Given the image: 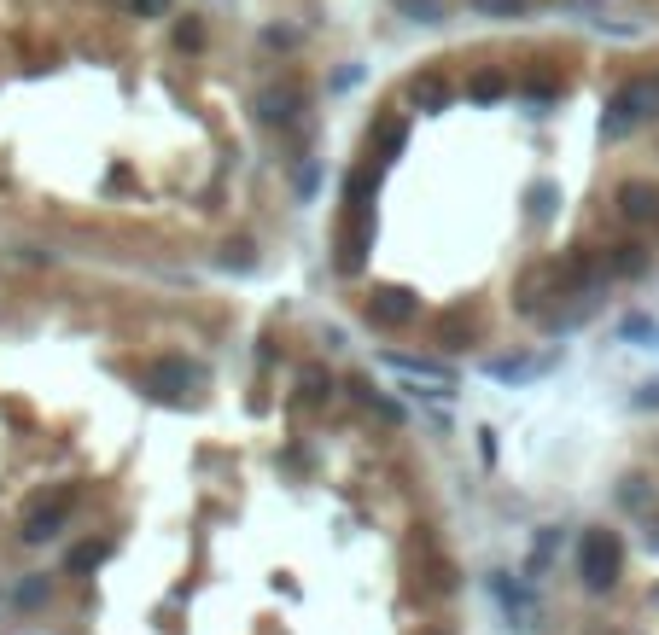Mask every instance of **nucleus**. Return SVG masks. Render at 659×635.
Returning <instances> with one entry per match:
<instances>
[{
    "label": "nucleus",
    "mask_w": 659,
    "mask_h": 635,
    "mask_svg": "<svg viewBox=\"0 0 659 635\" xmlns=\"http://www.w3.org/2000/svg\"><path fill=\"white\" fill-rule=\"evenodd\" d=\"M648 333H659L648 315H636V321H625V338H648Z\"/></svg>",
    "instance_id": "nucleus-5"
},
{
    "label": "nucleus",
    "mask_w": 659,
    "mask_h": 635,
    "mask_svg": "<svg viewBox=\"0 0 659 635\" xmlns=\"http://www.w3.org/2000/svg\"><path fill=\"white\" fill-rule=\"evenodd\" d=\"M636 408H659V379H654V385H642V391H636Z\"/></svg>",
    "instance_id": "nucleus-6"
},
{
    "label": "nucleus",
    "mask_w": 659,
    "mask_h": 635,
    "mask_svg": "<svg viewBox=\"0 0 659 635\" xmlns=\"http://www.w3.org/2000/svg\"><path fill=\"white\" fill-rule=\"evenodd\" d=\"M420 303L409 292H380V298H368V321H380V327H403V321H415Z\"/></svg>",
    "instance_id": "nucleus-2"
},
{
    "label": "nucleus",
    "mask_w": 659,
    "mask_h": 635,
    "mask_svg": "<svg viewBox=\"0 0 659 635\" xmlns=\"http://www.w3.org/2000/svg\"><path fill=\"white\" fill-rule=\"evenodd\" d=\"M549 368V356H537V362H496L490 379H502V385H520V379H537V373Z\"/></svg>",
    "instance_id": "nucleus-3"
},
{
    "label": "nucleus",
    "mask_w": 659,
    "mask_h": 635,
    "mask_svg": "<svg viewBox=\"0 0 659 635\" xmlns=\"http://www.w3.org/2000/svg\"><path fill=\"white\" fill-rule=\"evenodd\" d=\"M578 571H584L590 589H607V583L619 577V536L613 531H590L584 536V548H578Z\"/></svg>",
    "instance_id": "nucleus-1"
},
{
    "label": "nucleus",
    "mask_w": 659,
    "mask_h": 635,
    "mask_svg": "<svg viewBox=\"0 0 659 635\" xmlns=\"http://www.w3.org/2000/svg\"><path fill=\"white\" fill-rule=\"evenodd\" d=\"M625 216H636V222L659 216V193H648V187H625Z\"/></svg>",
    "instance_id": "nucleus-4"
}]
</instances>
